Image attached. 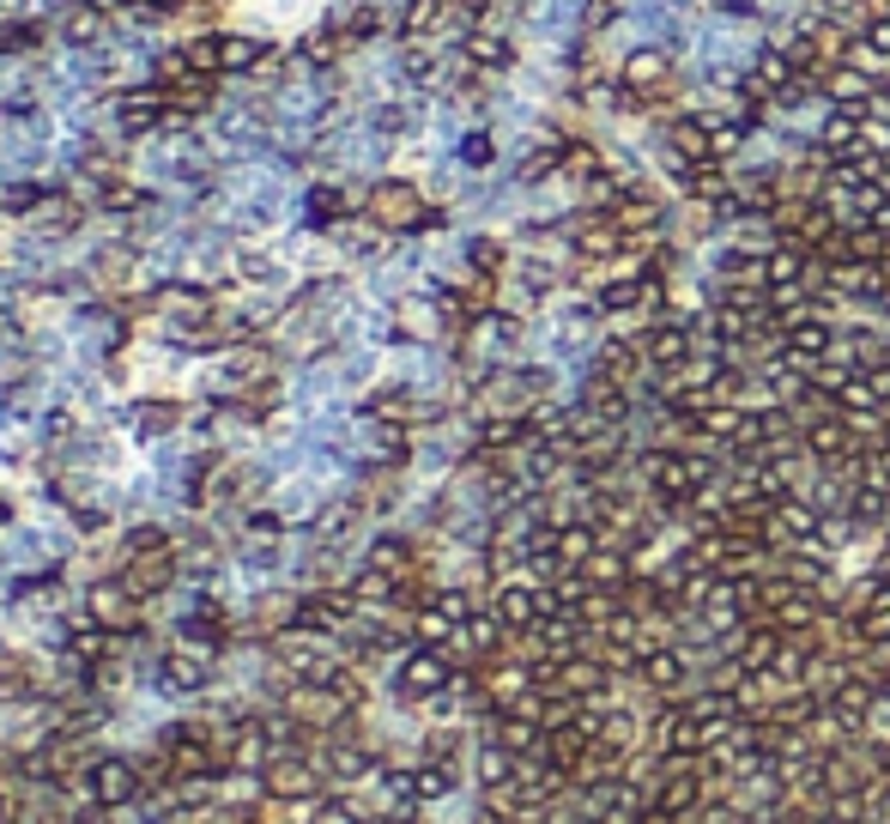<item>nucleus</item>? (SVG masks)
Listing matches in <instances>:
<instances>
[{"mask_svg": "<svg viewBox=\"0 0 890 824\" xmlns=\"http://www.w3.org/2000/svg\"><path fill=\"white\" fill-rule=\"evenodd\" d=\"M309 824H358V812L352 806H315Z\"/></svg>", "mask_w": 890, "mask_h": 824, "instance_id": "0eeeda50", "label": "nucleus"}, {"mask_svg": "<svg viewBox=\"0 0 890 824\" xmlns=\"http://www.w3.org/2000/svg\"><path fill=\"white\" fill-rule=\"evenodd\" d=\"M85 800L121 812V806H140L145 800V776H140V758H121V752H97L85 764Z\"/></svg>", "mask_w": 890, "mask_h": 824, "instance_id": "f03ea898", "label": "nucleus"}, {"mask_svg": "<svg viewBox=\"0 0 890 824\" xmlns=\"http://www.w3.org/2000/svg\"><path fill=\"white\" fill-rule=\"evenodd\" d=\"M618 85L630 92V104H636V109H648V104H660V97L679 85V61H672L660 43H636V49L624 55V67H618Z\"/></svg>", "mask_w": 890, "mask_h": 824, "instance_id": "f257e3e1", "label": "nucleus"}, {"mask_svg": "<svg viewBox=\"0 0 890 824\" xmlns=\"http://www.w3.org/2000/svg\"><path fill=\"white\" fill-rule=\"evenodd\" d=\"M212 685V654L195 642H176V649L157 654V692L164 697H200Z\"/></svg>", "mask_w": 890, "mask_h": 824, "instance_id": "7ed1b4c3", "label": "nucleus"}, {"mask_svg": "<svg viewBox=\"0 0 890 824\" xmlns=\"http://www.w3.org/2000/svg\"><path fill=\"white\" fill-rule=\"evenodd\" d=\"M400 685H407V692H436V685H443V661H436V654H412Z\"/></svg>", "mask_w": 890, "mask_h": 824, "instance_id": "423d86ee", "label": "nucleus"}, {"mask_svg": "<svg viewBox=\"0 0 890 824\" xmlns=\"http://www.w3.org/2000/svg\"><path fill=\"white\" fill-rule=\"evenodd\" d=\"M830 340H836V327L818 322V315H799V322H787V352H794V358L830 352Z\"/></svg>", "mask_w": 890, "mask_h": 824, "instance_id": "39448f33", "label": "nucleus"}, {"mask_svg": "<svg viewBox=\"0 0 890 824\" xmlns=\"http://www.w3.org/2000/svg\"><path fill=\"white\" fill-rule=\"evenodd\" d=\"M321 782H328V770H321L309 752H279V758L261 770V788L273 800H315V794H321Z\"/></svg>", "mask_w": 890, "mask_h": 824, "instance_id": "20e7f679", "label": "nucleus"}]
</instances>
